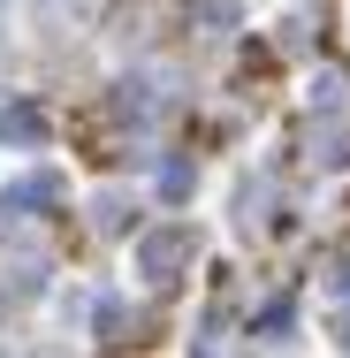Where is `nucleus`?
<instances>
[{
  "mask_svg": "<svg viewBox=\"0 0 350 358\" xmlns=\"http://www.w3.org/2000/svg\"><path fill=\"white\" fill-rule=\"evenodd\" d=\"M191 259H198V229L191 221H160V229L138 236V275L145 282H175Z\"/></svg>",
  "mask_w": 350,
  "mask_h": 358,
  "instance_id": "obj_1",
  "label": "nucleus"
},
{
  "mask_svg": "<svg viewBox=\"0 0 350 358\" xmlns=\"http://www.w3.org/2000/svg\"><path fill=\"white\" fill-rule=\"evenodd\" d=\"M54 199H61V176L38 168V176H15V183L0 191V214H38V206H54Z\"/></svg>",
  "mask_w": 350,
  "mask_h": 358,
  "instance_id": "obj_2",
  "label": "nucleus"
},
{
  "mask_svg": "<svg viewBox=\"0 0 350 358\" xmlns=\"http://www.w3.org/2000/svg\"><path fill=\"white\" fill-rule=\"evenodd\" d=\"M0 138L8 145H38L46 138V115H38V107H0Z\"/></svg>",
  "mask_w": 350,
  "mask_h": 358,
  "instance_id": "obj_3",
  "label": "nucleus"
},
{
  "mask_svg": "<svg viewBox=\"0 0 350 358\" xmlns=\"http://www.w3.org/2000/svg\"><path fill=\"white\" fill-rule=\"evenodd\" d=\"M312 115H350V76L343 69L312 76Z\"/></svg>",
  "mask_w": 350,
  "mask_h": 358,
  "instance_id": "obj_4",
  "label": "nucleus"
},
{
  "mask_svg": "<svg viewBox=\"0 0 350 358\" xmlns=\"http://www.w3.org/2000/svg\"><path fill=\"white\" fill-rule=\"evenodd\" d=\"M191 15H198L206 31H236V0H191Z\"/></svg>",
  "mask_w": 350,
  "mask_h": 358,
  "instance_id": "obj_5",
  "label": "nucleus"
},
{
  "mask_svg": "<svg viewBox=\"0 0 350 358\" xmlns=\"http://www.w3.org/2000/svg\"><path fill=\"white\" fill-rule=\"evenodd\" d=\"M320 168H350V138H343V130L320 138Z\"/></svg>",
  "mask_w": 350,
  "mask_h": 358,
  "instance_id": "obj_6",
  "label": "nucleus"
},
{
  "mask_svg": "<svg viewBox=\"0 0 350 358\" xmlns=\"http://www.w3.org/2000/svg\"><path fill=\"white\" fill-rule=\"evenodd\" d=\"M343 351H350V320H343Z\"/></svg>",
  "mask_w": 350,
  "mask_h": 358,
  "instance_id": "obj_7",
  "label": "nucleus"
}]
</instances>
